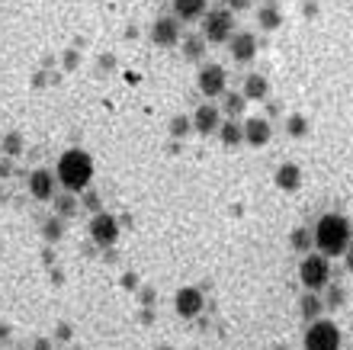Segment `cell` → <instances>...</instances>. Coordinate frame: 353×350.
I'll return each mask as SVG.
<instances>
[{
	"label": "cell",
	"mask_w": 353,
	"mask_h": 350,
	"mask_svg": "<svg viewBox=\"0 0 353 350\" xmlns=\"http://www.w3.org/2000/svg\"><path fill=\"white\" fill-rule=\"evenodd\" d=\"M305 350H341V328L327 318L312 322L305 331Z\"/></svg>",
	"instance_id": "cell-5"
},
{
	"label": "cell",
	"mask_w": 353,
	"mask_h": 350,
	"mask_svg": "<svg viewBox=\"0 0 353 350\" xmlns=\"http://www.w3.org/2000/svg\"><path fill=\"white\" fill-rule=\"evenodd\" d=\"M183 46H186V58H199V52H203V39H199V36H190Z\"/></svg>",
	"instance_id": "cell-23"
},
{
	"label": "cell",
	"mask_w": 353,
	"mask_h": 350,
	"mask_svg": "<svg viewBox=\"0 0 353 350\" xmlns=\"http://www.w3.org/2000/svg\"><path fill=\"white\" fill-rule=\"evenodd\" d=\"M151 42L158 48H170L180 42V19L176 17H158L151 26Z\"/></svg>",
	"instance_id": "cell-9"
},
{
	"label": "cell",
	"mask_w": 353,
	"mask_h": 350,
	"mask_svg": "<svg viewBox=\"0 0 353 350\" xmlns=\"http://www.w3.org/2000/svg\"><path fill=\"white\" fill-rule=\"evenodd\" d=\"M174 17L183 19V23L205 17V0H174Z\"/></svg>",
	"instance_id": "cell-14"
},
{
	"label": "cell",
	"mask_w": 353,
	"mask_h": 350,
	"mask_svg": "<svg viewBox=\"0 0 353 350\" xmlns=\"http://www.w3.org/2000/svg\"><path fill=\"white\" fill-rule=\"evenodd\" d=\"M325 305H331V309H341V305H344V289H341V286H331V289H327V302Z\"/></svg>",
	"instance_id": "cell-22"
},
{
	"label": "cell",
	"mask_w": 353,
	"mask_h": 350,
	"mask_svg": "<svg viewBox=\"0 0 353 350\" xmlns=\"http://www.w3.org/2000/svg\"><path fill=\"white\" fill-rule=\"evenodd\" d=\"M55 177L58 184L65 186L68 193H81V190H87L93 180V161L87 151H81V148H71V151H65V155L58 157V167H55Z\"/></svg>",
	"instance_id": "cell-2"
},
{
	"label": "cell",
	"mask_w": 353,
	"mask_h": 350,
	"mask_svg": "<svg viewBox=\"0 0 353 350\" xmlns=\"http://www.w3.org/2000/svg\"><path fill=\"white\" fill-rule=\"evenodd\" d=\"M289 244H292V251H302V254H305V251L315 244V235H308L305 229H296L292 238H289Z\"/></svg>",
	"instance_id": "cell-21"
},
{
	"label": "cell",
	"mask_w": 353,
	"mask_h": 350,
	"mask_svg": "<svg viewBox=\"0 0 353 350\" xmlns=\"http://www.w3.org/2000/svg\"><path fill=\"white\" fill-rule=\"evenodd\" d=\"M234 36V19H232V10H205L203 17V39L205 42H228Z\"/></svg>",
	"instance_id": "cell-4"
},
{
	"label": "cell",
	"mask_w": 353,
	"mask_h": 350,
	"mask_svg": "<svg viewBox=\"0 0 353 350\" xmlns=\"http://www.w3.org/2000/svg\"><path fill=\"white\" fill-rule=\"evenodd\" d=\"M315 248L325 254V257H341L350 248V222L337 212H327L321 215L315 225Z\"/></svg>",
	"instance_id": "cell-1"
},
{
	"label": "cell",
	"mask_w": 353,
	"mask_h": 350,
	"mask_svg": "<svg viewBox=\"0 0 353 350\" xmlns=\"http://www.w3.org/2000/svg\"><path fill=\"white\" fill-rule=\"evenodd\" d=\"M289 132H292V135H305V119H302V116H292V119H289Z\"/></svg>",
	"instance_id": "cell-25"
},
{
	"label": "cell",
	"mask_w": 353,
	"mask_h": 350,
	"mask_svg": "<svg viewBox=\"0 0 353 350\" xmlns=\"http://www.w3.org/2000/svg\"><path fill=\"white\" fill-rule=\"evenodd\" d=\"M299 280L308 293H318L331 283V260L325 254H305L302 264H299Z\"/></svg>",
	"instance_id": "cell-3"
},
{
	"label": "cell",
	"mask_w": 353,
	"mask_h": 350,
	"mask_svg": "<svg viewBox=\"0 0 353 350\" xmlns=\"http://www.w3.org/2000/svg\"><path fill=\"white\" fill-rule=\"evenodd\" d=\"M219 135H222V142H225L228 148L244 145V129H241V122H234V119L222 122V126H219Z\"/></svg>",
	"instance_id": "cell-17"
},
{
	"label": "cell",
	"mask_w": 353,
	"mask_h": 350,
	"mask_svg": "<svg viewBox=\"0 0 353 350\" xmlns=\"http://www.w3.org/2000/svg\"><path fill=\"white\" fill-rule=\"evenodd\" d=\"M90 238L100 244V248H110L119 238V222L112 219L110 212H97L90 219Z\"/></svg>",
	"instance_id": "cell-7"
},
{
	"label": "cell",
	"mask_w": 353,
	"mask_h": 350,
	"mask_svg": "<svg viewBox=\"0 0 353 350\" xmlns=\"http://www.w3.org/2000/svg\"><path fill=\"white\" fill-rule=\"evenodd\" d=\"M257 19H261V29H276L279 23H283V13H279L276 3H267V7L257 13Z\"/></svg>",
	"instance_id": "cell-19"
},
{
	"label": "cell",
	"mask_w": 353,
	"mask_h": 350,
	"mask_svg": "<svg viewBox=\"0 0 353 350\" xmlns=\"http://www.w3.org/2000/svg\"><path fill=\"white\" fill-rule=\"evenodd\" d=\"M7 155H19V135H7Z\"/></svg>",
	"instance_id": "cell-27"
},
{
	"label": "cell",
	"mask_w": 353,
	"mask_h": 350,
	"mask_svg": "<svg viewBox=\"0 0 353 350\" xmlns=\"http://www.w3.org/2000/svg\"><path fill=\"white\" fill-rule=\"evenodd\" d=\"M270 97V84L263 74H251L244 81V100H267Z\"/></svg>",
	"instance_id": "cell-16"
},
{
	"label": "cell",
	"mask_w": 353,
	"mask_h": 350,
	"mask_svg": "<svg viewBox=\"0 0 353 350\" xmlns=\"http://www.w3.org/2000/svg\"><path fill=\"white\" fill-rule=\"evenodd\" d=\"M251 7V0H225V10H244Z\"/></svg>",
	"instance_id": "cell-28"
},
{
	"label": "cell",
	"mask_w": 353,
	"mask_h": 350,
	"mask_svg": "<svg viewBox=\"0 0 353 350\" xmlns=\"http://www.w3.org/2000/svg\"><path fill=\"white\" fill-rule=\"evenodd\" d=\"M244 93H228V97H225V103H222V113L225 116H228V119H234V116H241L244 113Z\"/></svg>",
	"instance_id": "cell-20"
},
{
	"label": "cell",
	"mask_w": 353,
	"mask_h": 350,
	"mask_svg": "<svg viewBox=\"0 0 353 350\" xmlns=\"http://www.w3.org/2000/svg\"><path fill=\"white\" fill-rule=\"evenodd\" d=\"M186 122H190V119H183V116H176V119H174V126H170V132H174V135H183V132L190 129Z\"/></svg>",
	"instance_id": "cell-26"
},
{
	"label": "cell",
	"mask_w": 353,
	"mask_h": 350,
	"mask_svg": "<svg viewBox=\"0 0 353 350\" xmlns=\"http://www.w3.org/2000/svg\"><path fill=\"white\" fill-rule=\"evenodd\" d=\"M55 206H58V212H61V215H71V212L77 209V203H74V196H71V193L61 196V200H55Z\"/></svg>",
	"instance_id": "cell-24"
},
{
	"label": "cell",
	"mask_w": 353,
	"mask_h": 350,
	"mask_svg": "<svg viewBox=\"0 0 353 350\" xmlns=\"http://www.w3.org/2000/svg\"><path fill=\"white\" fill-rule=\"evenodd\" d=\"M244 129V145L251 148H263L270 139H273V129H270V119H263V116H254V119H244L241 122Z\"/></svg>",
	"instance_id": "cell-10"
},
{
	"label": "cell",
	"mask_w": 353,
	"mask_h": 350,
	"mask_svg": "<svg viewBox=\"0 0 353 350\" xmlns=\"http://www.w3.org/2000/svg\"><path fill=\"white\" fill-rule=\"evenodd\" d=\"M276 186L279 190H286V193H292V190H299L302 186V171H299V164H283L276 171Z\"/></svg>",
	"instance_id": "cell-15"
},
{
	"label": "cell",
	"mask_w": 353,
	"mask_h": 350,
	"mask_svg": "<svg viewBox=\"0 0 353 350\" xmlns=\"http://www.w3.org/2000/svg\"><path fill=\"white\" fill-rule=\"evenodd\" d=\"M321 309H325V302H321V299H318L315 293L302 295V305H299V312H302V318H305L308 324H312V322H318V318H321Z\"/></svg>",
	"instance_id": "cell-18"
},
{
	"label": "cell",
	"mask_w": 353,
	"mask_h": 350,
	"mask_svg": "<svg viewBox=\"0 0 353 350\" xmlns=\"http://www.w3.org/2000/svg\"><path fill=\"white\" fill-rule=\"evenodd\" d=\"M55 180L58 177L52 174V171H46V167H39V171H32L29 174V193L36 196V200H52L55 196Z\"/></svg>",
	"instance_id": "cell-12"
},
{
	"label": "cell",
	"mask_w": 353,
	"mask_h": 350,
	"mask_svg": "<svg viewBox=\"0 0 353 350\" xmlns=\"http://www.w3.org/2000/svg\"><path fill=\"white\" fill-rule=\"evenodd\" d=\"M196 87L203 90V97H222L225 87H228V77H225L222 65H203L196 74Z\"/></svg>",
	"instance_id": "cell-6"
},
{
	"label": "cell",
	"mask_w": 353,
	"mask_h": 350,
	"mask_svg": "<svg viewBox=\"0 0 353 350\" xmlns=\"http://www.w3.org/2000/svg\"><path fill=\"white\" fill-rule=\"evenodd\" d=\"M347 270L353 273V241H350V248H347Z\"/></svg>",
	"instance_id": "cell-29"
},
{
	"label": "cell",
	"mask_w": 353,
	"mask_h": 350,
	"mask_svg": "<svg viewBox=\"0 0 353 350\" xmlns=\"http://www.w3.org/2000/svg\"><path fill=\"white\" fill-rule=\"evenodd\" d=\"M158 350H170V347H158Z\"/></svg>",
	"instance_id": "cell-30"
},
{
	"label": "cell",
	"mask_w": 353,
	"mask_h": 350,
	"mask_svg": "<svg viewBox=\"0 0 353 350\" xmlns=\"http://www.w3.org/2000/svg\"><path fill=\"white\" fill-rule=\"evenodd\" d=\"M228 48H232V58L234 61H254V55H257V39H254V32H234L232 39H228Z\"/></svg>",
	"instance_id": "cell-13"
},
{
	"label": "cell",
	"mask_w": 353,
	"mask_h": 350,
	"mask_svg": "<svg viewBox=\"0 0 353 350\" xmlns=\"http://www.w3.org/2000/svg\"><path fill=\"white\" fill-rule=\"evenodd\" d=\"M267 3H276V0H267Z\"/></svg>",
	"instance_id": "cell-31"
},
{
	"label": "cell",
	"mask_w": 353,
	"mask_h": 350,
	"mask_svg": "<svg viewBox=\"0 0 353 350\" xmlns=\"http://www.w3.org/2000/svg\"><path fill=\"white\" fill-rule=\"evenodd\" d=\"M219 126H222V110H219L215 103H203V106L193 113V129L196 132L212 135V132H219Z\"/></svg>",
	"instance_id": "cell-11"
},
{
	"label": "cell",
	"mask_w": 353,
	"mask_h": 350,
	"mask_svg": "<svg viewBox=\"0 0 353 350\" xmlns=\"http://www.w3.org/2000/svg\"><path fill=\"white\" fill-rule=\"evenodd\" d=\"M203 305H205V295H203V289H196V286H183V289L174 295V309L180 318L203 315Z\"/></svg>",
	"instance_id": "cell-8"
}]
</instances>
